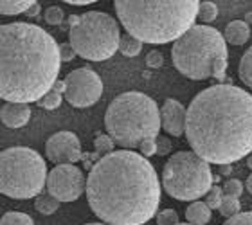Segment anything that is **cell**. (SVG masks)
I'll use <instances>...</instances> for the list:
<instances>
[{
    "mask_svg": "<svg viewBox=\"0 0 252 225\" xmlns=\"http://www.w3.org/2000/svg\"><path fill=\"white\" fill-rule=\"evenodd\" d=\"M87 200L103 224L142 225L158 215V175L141 153L117 150L90 168Z\"/></svg>",
    "mask_w": 252,
    "mask_h": 225,
    "instance_id": "1",
    "label": "cell"
},
{
    "mask_svg": "<svg viewBox=\"0 0 252 225\" xmlns=\"http://www.w3.org/2000/svg\"><path fill=\"white\" fill-rule=\"evenodd\" d=\"M186 137L209 164H232L252 153V94L232 83L200 90L188 106Z\"/></svg>",
    "mask_w": 252,
    "mask_h": 225,
    "instance_id": "2",
    "label": "cell"
},
{
    "mask_svg": "<svg viewBox=\"0 0 252 225\" xmlns=\"http://www.w3.org/2000/svg\"><path fill=\"white\" fill-rule=\"evenodd\" d=\"M60 43L34 24L0 27V96L5 103H38L54 89L62 68Z\"/></svg>",
    "mask_w": 252,
    "mask_h": 225,
    "instance_id": "3",
    "label": "cell"
},
{
    "mask_svg": "<svg viewBox=\"0 0 252 225\" xmlns=\"http://www.w3.org/2000/svg\"><path fill=\"white\" fill-rule=\"evenodd\" d=\"M114 7L126 32L152 45L175 43L194 27L200 13L196 0H116Z\"/></svg>",
    "mask_w": 252,
    "mask_h": 225,
    "instance_id": "4",
    "label": "cell"
},
{
    "mask_svg": "<svg viewBox=\"0 0 252 225\" xmlns=\"http://www.w3.org/2000/svg\"><path fill=\"white\" fill-rule=\"evenodd\" d=\"M171 60L180 74L194 81L216 78L220 83L227 79L229 65L225 38L209 26L191 27L171 47Z\"/></svg>",
    "mask_w": 252,
    "mask_h": 225,
    "instance_id": "5",
    "label": "cell"
},
{
    "mask_svg": "<svg viewBox=\"0 0 252 225\" xmlns=\"http://www.w3.org/2000/svg\"><path fill=\"white\" fill-rule=\"evenodd\" d=\"M105 126L117 146L141 148L148 139H157L162 128L160 110L150 96L125 92L112 101L105 112Z\"/></svg>",
    "mask_w": 252,
    "mask_h": 225,
    "instance_id": "6",
    "label": "cell"
},
{
    "mask_svg": "<svg viewBox=\"0 0 252 225\" xmlns=\"http://www.w3.org/2000/svg\"><path fill=\"white\" fill-rule=\"evenodd\" d=\"M121 31L116 18L103 11L68 16V43L89 62H105L119 51Z\"/></svg>",
    "mask_w": 252,
    "mask_h": 225,
    "instance_id": "7",
    "label": "cell"
},
{
    "mask_svg": "<svg viewBox=\"0 0 252 225\" xmlns=\"http://www.w3.org/2000/svg\"><path fill=\"white\" fill-rule=\"evenodd\" d=\"M47 164L32 148L13 146L0 155V191L9 198H36L47 186Z\"/></svg>",
    "mask_w": 252,
    "mask_h": 225,
    "instance_id": "8",
    "label": "cell"
},
{
    "mask_svg": "<svg viewBox=\"0 0 252 225\" xmlns=\"http://www.w3.org/2000/svg\"><path fill=\"white\" fill-rule=\"evenodd\" d=\"M213 173L209 162L194 152H177L164 164V191L182 202H196L213 188Z\"/></svg>",
    "mask_w": 252,
    "mask_h": 225,
    "instance_id": "9",
    "label": "cell"
},
{
    "mask_svg": "<svg viewBox=\"0 0 252 225\" xmlns=\"http://www.w3.org/2000/svg\"><path fill=\"white\" fill-rule=\"evenodd\" d=\"M65 83H67L65 99L74 108H89V106L95 105L103 94V81L89 67L72 70L65 78Z\"/></svg>",
    "mask_w": 252,
    "mask_h": 225,
    "instance_id": "10",
    "label": "cell"
},
{
    "mask_svg": "<svg viewBox=\"0 0 252 225\" xmlns=\"http://www.w3.org/2000/svg\"><path fill=\"white\" fill-rule=\"evenodd\" d=\"M47 191L58 202H76L87 193V177L74 164H60L49 173Z\"/></svg>",
    "mask_w": 252,
    "mask_h": 225,
    "instance_id": "11",
    "label": "cell"
},
{
    "mask_svg": "<svg viewBox=\"0 0 252 225\" xmlns=\"http://www.w3.org/2000/svg\"><path fill=\"white\" fill-rule=\"evenodd\" d=\"M45 155L51 162H56V166L79 162L83 159L81 142L72 131H58L45 142Z\"/></svg>",
    "mask_w": 252,
    "mask_h": 225,
    "instance_id": "12",
    "label": "cell"
},
{
    "mask_svg": "<svg viewBox=\"0 0 252 225\" xmlns=\"http://www.w3.org/2000/svg\"><path fill=\"white\" fill-rule=\"evenodd\" d=\"M186 119H188V108L180 101L168 97L160 108V121L162 130L173 137L186 135Z\"/></svg>",
    "mask_w": 252,
    "mask_h": 225,
    "instance_id": "13",
    "label": "cell"
},
{
    "mask_svg": "<svg viewBox=\"0 0 252 225\" xmlns=\"http://www.w3.org/2000/svg\"><path fill=\"white\" fill-rule=\"evenodd\" d=\"M0 119L7 128H22L31 119V108H29V105L5 103L0 110Z\"/></svg>",
    "mask_w": 252,
    "mask_h": 225,
    "instance_id": "14",
    "label": "cell"
},
{
    "mask_svg": "<svg viewBox=\"0 0 252 225\" xmlns=\"http://www.w3.org/2000/svg\"><path fill=\"white\" fill-rule=\"evenodd\" d=\"M225 42H229L231 45H243L249 42L251 38V29L249 24L245 20H232L227 24L225 32H223Z\"/></svg>",
    "mask_w": 252,
    "mask_h": 225,
    "instance_id": "15",
    "label": "cell"
},
{
    "mask_svg": "<svg viewBox=\"0 0 252 225\" xmlns=\"http://www.w3.org/2000/svg\"><path fill=\"white\" fill-rule=\"evenodd\" d=\"M211 207L205 202H193L191 205H188L186 209V220L191 225H207L211 220Z\"/></svg>",
    "mask_w": 252,
    "mask_h": 225,
    "instance_id": "16",
    "label": "cell"
},
{
    "mask_svg": "<svg viewBox=\"0 0 252 225\" xmlns=\"http://www.w3.org/2000/svg\"><path fill=\"white\" fill-rule=\"evenodd\" d=\"M34 2H36V0H2V2H0V13H2V15H9V16L27 13Z\"/></svg>",
    "mask_w": 252,
    "mask_h": 225,
    "instance_id": "17",
    "label": "cell"
},
{
    "mask_svg": "<svg viewBox=\"0 0 252 225\" xmlns=\"http://www.w3.org/2000/svg\"><path fill=\"white\" fill-rule=\"evenodd\" d=\"M60 207V202L56 198H54L53 194L49 193H40L36 196V200H34V209L40 213V215H53V213H56Z\"/></svg>",
    "mask_w": 252,
    "mask_h": 225,
    "instance_id": "18",
    "label": "cell"
},
{
    "mask_svg": "<svg viewBox=\"0 0 252 225\" xmlns=\"http://www.w3.org/2000/svg\"><path fill=\"white\" fill-rule=\"evenodd\" d=\"M238 74L245 87L252 90V45L243 53L242 60L238 63Z\"/></svg>",
    "mask_w": 252,
    "mask_h": 225,
    "instance_id": "19",
    "label": "cell"
},
{
    "mask_svg": "<svg viewBox=\"0 0 252 225\" xmlns=\"http://www.w3.org/2000/svg\"><path fill=\"white\" fill-rule=\"evenodd\" d=\"M142 51V42H139L135 36L131 34H123L121 36V45H119V53L126 58H135L137 54H141Z\"/></svg>",
    "mask_w": 252,
    "mask_h": 225,
    "instance_id": "20",
    "label": "cell"
},
{
    "mask_svg": "<svg viewBox=\"0 0 252 225\" xmlns=\"http://www.w3.org/2000/svg\"><path fill=\"white\" fill-rule=\"evenodd\" d=\"M242 205H240V198L236 196H229V194H223V200H221V205H220V213L221 216H225L227 220L232 218V216H236L242 213Z\"/></svg>",
    "mask_w": 252,
    "mask_h": 225,
    "instance_id": "21",
    "label": "cell"
},
{
    "mask_svg": "<svg viewBox=\"0 0 252 225\" xmlns=\"http://www.w3.org/2000/svg\"><path fill=\"white\" fill-rule=\"evenodd\" d=\"M0 225H34L32 218L26 213H18V211H9L2 216Z\"/></svg>",
    "mask_w": 252,
    "mask_h": 225,
    "instance_id": "22",
    "label": "cell"
},
{
    "mask_svg": "<svg viewBox=\"0 0 252 225\" xmlns=\"http://www.w3.org/2000/svg\"><path fill=\"white\" fill-rule=\"evenodd\" d=\"M114 146H116V142L112 139L108 133H99V135L94 139V148H95V153H99V155H110L114 153Z\"/></svg>",
    "mask_w": 252,
    "mask_h": 225,
    "instance_id": "23",
    "label": "cell"
},
{
    "mask_svg": "<svg viewBox=\"0 0 252 225\" xmlns=\"http://www.w3.org/2000/svg\"><path fill=\"white\" fill-rule=\"evenodd\" d=\"M62 101H63V94H60L58 90L53 89L45 97H42V99L38 101V106L43 108V110H56L62 105Z\"/></svg>",
    "mask_w": 252,
    "mask_h": 225,
    "instance_id": "24",
    "label": "cell"
},
{
    "mask_svg": "<svg viewBox=\"0 0 252 225\" xmlns=\"http://www.w3.org/2000/svg\"><path fill=\"white\" fill-rule=\"evenodd\" d=\"M216 16H218V5L215 2H200V20L204 24H209V22L216 20Z\"/></svg>",
    "mask_w": 252,
    "mask_h": 225,
    "instance_id": "25",
    "label": "cell"
},
{
    "mask_svg": "<svg viewBox=\"0 0 252 225\" xmlns=\"http://www.w3.org/2000/svg\"><path fill=\"white\" fill-rule=\"evenodd\" d=\"M43 18H45V22H47L49 26H60V24L63 22V18H65V15H63L62 7H58V5H51V7L45 9Z\"/></svg>",
    "mask_w": 252,
    "mask_h": 225,
    "instance_id": "26",
    "label": "cell"
},
{
    "mask_svg": "<svg viewBox=\"0 0 252 225\" xmlns=\"http://www.w3.org/2000/svg\"><path fill=\"white\" fill-rule=\"evenodd\" d=\"M223 189L220 186H213L211 191L207 193V200H205V204L209 205L211 209H220L221 205V200H223Z\"/></svg>",
    "mask_w": 252,
    "mask_h": 225,
    "instance_id": "27",
    "label": "cell"
},
{
    "mask_svg": "<svg viewBox=\"0 0 252 225\" xmlns=\"http://www.w3.org/2000/svg\"><path fill=\"white\" fill-rule=\"evenodd\" d=\"M155 220H157V225H179V215H177V211L175 209H164L160 211L157 216H155Z\"/></svg>",
    "mask_w": 252,
    "mask_h": 225,
    "instance_id": "28",
    "label": "cell"
},
{
    "mask_svg": "<svg viewBox=\"0 0 252 225\" xmlns=\"http://www.w3.org/2000/svg\"><path fill=\"white\" fill-rule=\"evenodd\" d=\"M223 193L229 194V196H236L240 198L243 193V184L236 178H231V180H227L225 186H223Z\"/></svg>",
    "mask_w": 252,
    "mask_h": 225,
    "instance_id": "29",
    "label": "cell"
},
{
    "mask_svg": "<svg viewBox=\"0 0 252 225\" xmlns=\"http://www.w3.org/2000/svg\"><path fill=\"white\" fill-rule=\"evenodd\" d=\"M162 63H164V56L157 49H153V51H150V53L146 54V65L150 68H160Z\"/></svg>",
    "mask_w": 252,
    "mask_h": 225,
    "instance_id": "30",
    "label": "cell"
},
{
    "mask_svg": "<svg viewBox=\"0 0 252 225\" xmlns=\"http://www.w3.org/2000/svg\"><path fill=\"white\" fill-rule=\"evenodd\" d=\"M155 142H157V155H160V157L169 155V152L173 150V144H171V141H169L168 137L158 135L157 139H155Z\"/></svg>",
    "mask_w": 252,
    "mask_h": 225,
    "instance_id": "31",
    "label": "cell"
},
{
    "mask_svg": "<svg viewBox=\"0 0 252 225\" xmlns=\"http://www.w3.org/2000/svg\"><path fill=\"white\" fill-rule=\"evenodd\" d=\"M223 225H252V211L247 213H240V215L232 216Z\"/></svg>",
    "mask_w": 252,
    "mask_h": 225,
    "instance_id": "32",
    "label": "cell"
},
{
    "mask_svg": "<svg viewBox=\"0 0 252 225\" xmlns=\"http://www.w3.org/2000/svg\"><path fill=\"white\" fill-rule=\"evenodd\" d=\"M141 155L142 157H152V155H155L157 153V142H155V139H148V141H144L141 144Z\"/></svg>",
    "mask_w": 252,
    "mask_h": 225,
    "instance_id": "33",
    "label": "cell"
},
{
    "mask_svg": "<svg viewBox=\"0 0 252 225\" xmlns=\"http://www.w3.org/2000/svg\"><path fill=\"white\" fill-rule=\"evenodd\" d=\"M60 54H62V62H72L74 58L78 56L76 51H74V47L68 42L60 43Z\"/></svg>",
    "mask_w": 252,
    "mask_h": 225,
    "instance_id": "34",
    "label": "cell"
},
{
    "mask_svg": "<svg viewBox=\"0 0 252 225\" xmlns=\"http://www.w3.org/2000/svg\"><path fill=\"white\" fill-rule=\"evenodd\" d=\"M40 11H42V5L38 4V2H34V4L31 5V9L27 11L26 15L27 16H38V15H40Z\"/></svg>",
    "mask_w": 252,
    "mask_h": 225,
    "instance_id": "35",
    "label": "cell"
},
{
    "mask_svg": "<svg viewBox=\"0 0 252 225\" xmlns=\"http://www.w3.org/2000/svg\"><path fill=\"white\" fill-rule=\"evenodd\" d=\"M65 4H70V5H89V4H94V0H67Z\"/></svg>",
    "mask_w": 252,
    "mask_h": 225,
    "instance_id": "36",
    "label": "cell"
},
{
    "mask_svg": "<svg viewBox=\"0 0 252 225\" xmlns=\"http://www.w3.org/2000/svg\"><path fill=\"white\" fill-rule=\"evenodd\" d=\"M231 173H232L231 164H223V166H220V175H231Z\"/></svg>",
    "mask_w": 252,
    "mask_h": 225,
    "instance_id": "37",
    "label": "cell"
},
{
    "mask_svg": "<svg viewBox=\"0 0 252 225\" xmlns=\"http://www.w3.org/2000/svg\"><path fill=\"white\" fill-rule=\"evenodd\" d=\"M245 186H247V191H249V193L252 194V173H251V175H249V178H247V184H245Z\"/></svg>",
    "mask_w": 252,
    "mask_h": 225,
    "instance_id": "38",
    "label": "cell"
},
{
    "mask_svg": "<svg viewBox=\"0 0 252 225\" xmlns=\"http://www.w3.org/2000/svg\"><path fill=\"white\" fill-rule=\"evenodd\" d=\"M245 22H247V24H252V11H249L247 15H245Z\"/></svg>",
    "mask_w": 252,
    "mask_h": 225,
    "instance_id": "39",
    "label": "cell"
},
{
    "mask_svg": "<svg viewBox=\"0 0 252 225\" xmlns=\"http://www.w3.org/2000/svg\"><path fill=\"white\" fill-rule=\"evenodd\" d=\"M85 225H108V224H103V222H92V224H85Z\"/></svg>",
    "mask_w": 252,
    "mask_h": 225,
    "instance_id": "40",
    "label": "cell"
},
{
    "mask_svg": "<svg viewBox=\"0 0 252 225\" xmlns=\"http://www.w3.org/2000/svg\"><path fill=\"white\" fill-rule=\"evenodd\" d=\"M247 166H249V168L252 169V155H251V157L247 159Z\"/></svg>",
    "mask_w": 252,
    "mask_h": 225,
    "instance_id": "41",
    "label": "cell"
},
{
    "mask_svg": "<svg viewBox=\"0 0 252 225\" xmlns=\"http://www.w3.org/2000/svg\"><path fill=\"white\" fill-rule=\"evenodd\" d=\"M179 225H191V224H179Z\"/></svg>",
    "mask_w": 252,
    "mask_h": 225,
    "instance_id": "42",
    "label": "cell"
},
{
    "mask_svg": "<svg viewBox=\"0 0 252 225\" xmlns=\"http://www.w3.org/2000/svg\"><path fill=\"white\" fill-rule=\"evenodd\" d=\"M251 211H252V207H251Z\"/></svg>",
    "mask_w": 252,
    "mask_h": 225,
    "instance_id": "43",
    "label": "cell"
}]
</instances>
